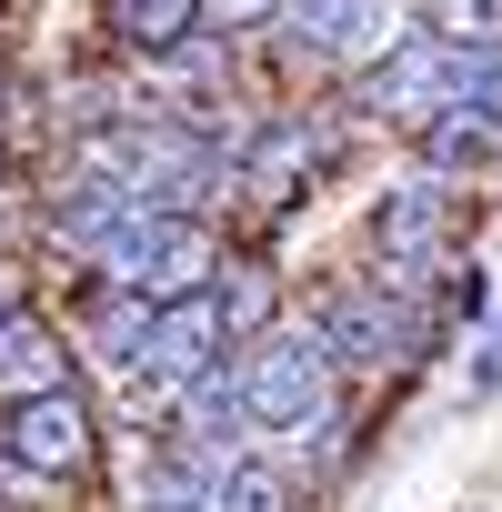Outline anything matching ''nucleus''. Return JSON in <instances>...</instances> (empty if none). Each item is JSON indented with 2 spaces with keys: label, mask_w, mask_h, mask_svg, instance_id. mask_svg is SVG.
<instances>
[{
  "label": "nucleus",
  "mask_w": 502,
  "mask_h": 512,
  "mask_svg": "<svg viewBox=\"0 0 502 512\" xmlns=\"http://www.w3.org/2000/svg\"><path fill=\"white\" fill-rule=\"evenodd\" d=\"M231 332H221V302L211 292H171V302H151L141 312V352H131V382L141 392H181L191 372H211V352H221Z\"/></svg>",
  "instance_id": "20e7f679"
},
{
  "label": "nucleus",
  "mask_w": 502,
  "mask_h": 512,
  "mask_svg": "<svg viewBox=\"0 0 502 512\" xmlns=\"http://www.w3.org/2000/svg\"><path fill=\"white\" fill-rule=\"evenodd\" d=\"M412 131H422V151H432V161L452 171V161H482L502 121H482V111H432V121H412Z\"/></svg>",
  "instance_id": "f8f14e48"
},
{
  "label": "nucleus",
  "mask_w": 502,
  "mask_h": 512,
  "mask_svg": "<svg viewBox=\"0 0 502 512\" xmlns=\"http://www.w3.org/2000/svg\"><path fill=\"white\" fill-rule=\"evenodd\" d=\"M111 31L131 51H181L201 31V0H111Z\"/></svg>",
  "instance_id": "9b49d317"
},
{
  "label": "nucleus",
  "mask_w": 502,
  "mask_h": 512,
  "mask_svg": "<svg viewBox=\"0 0 502 512\" xmlns=\"http://www.w3.org/2000/svg\"><path fill=\"white\" fill-rule=\"evenodd\" d=\"M231 382H241V412H251V422L292 432L302 412L332 402V352H322L312 332H262V342H251V362H241Z\"/></svg>",
  "instance_id": "7ed1b4c3"
},
{
  "label": "nucleus",
  "mask_w": 502,
  "mask_h": 512,
  "mask_svg": "<svg viewBox=\"0 0 502 512\" xmlns=\"http://www.w3.org/2000/svg\"><path fill=\"white\" fill-rule=\"evenodd\" d=\"M221 512H292V482L262 462H221Z\"/></svg>",
  "instance_id": "ddd939ff"
},
{
  "label": "nucleus",
  "mask_w": 502,
  "mask_h": 512,
  "mask_svg": "<svg viewBox=\"0 0 502 512\" xmlns=\"http://www.w3.org/2000/svg\"><path fill=\"white\" fill-rule=\"evenodd\" d=\"M282 21H292V41L302 51H382L392 31H382V0H282Z\"/></svg>",
  "instance_id": "6e6552de"
},
{
  "label": "nucleus",
  "mask_w": 502,
  "mask_h": 512,
  "mask_svg": "<svg viewBox=\"0 0 502 512\" xmlns=\"http://www.w3.org/2000/svg\"><path fill=\"white\" fill-rule=\"evenodd\" d=\"M101 272H111V292H131V302L201 292V272H211V231H201L191 211H151V201H131V211L101 231Z\"/></svg>",
  "instance_id": "f257e3e1"
},
{
  "label": "nucleus",
  "mask_w": 502,
  "mask_h": 512,
  "mask_svg": "<svg viewBox=\"0 0 502 512\" xmlns=\"http://www.w3.org/2000/svg\"><path fill=\"white\" fill-rule=\"evenodd\" d=\"M442 241H452V201L432 191V181H412V191H392L382 201V251H392V272H432L442 262Z\"/></svg>",
  "instance_id": "0eeeda50"
},
{
  "label": "nucleus",
  "mask_w": 502,
  "mask_h": 512,
  "mask_svg": "<svg viewBox=\"0 0 502 512\" xmlns=\"http://www.w3.org/2000/svg\"><path fill=\"white\" fill-rule=\"evenodd\" d=\"M452 101V41H402L362 71V111L372 121H432Z\"/></svg>",
  "instance_id": "423d86ee"
},
{
  "label": "nucleus",
  "mask_w": 502,
  "mask_h": 512,
  "mask_svg": "<svg viewBox=\"0 0 502 512\" xmlns=\"http://www.w3.org/2000/svg\"><path fill=\"white\" fill-rule=\"evenodd\" d=\"M11 462L31 472V482H71L81 462H91V412H81V392L71 382H51V392H31L21 412H11Z\"/></svg>",
  "instance_id": "39448f33"
},
{
  "label": "nucleus",
  "mask_w": 502,
  "mask_h": 512,
  "mask_svg": "<svg viewBox=\"0 0 502 512\" xmlns=\"http://www.w3.org/2000/svg\"><path fill=\"white\" fill-rule=\"evenodd\" d=\"M472 392H502V332L482 342V362H472Z\"/></svg>",
  "instance_id": "4468645a"
},
{
  "label": "nucleus",
  "mask_w": 502,
  "mask_h": 512,
  "mask_svg": "<svg viewBox=\"0 0 502 512\" xmlns=\"http://www.w3.org/2000/svg\"><path fill=\"white\" fill-rule=\"evenodd\" d=\"M131 211V191H121V171H91V181H71L61 201H51V241H71V251H101V231Z\"/></svg>",
  "instance_id": "9d476101"
},
{
  "label": "nucleus",
  "mask_w": 502,
  "mask_h": 512,
  "mask_svg": "<svg viewBox=\"0 0 502 512\" xmlns=\"http://www.w3.org/2000/svg\"><path fill=\"white\" fill-rule=\"evenodd\" d=\"M51 382H71V362H61L51 322L11 312V322H0V402H31V392H51Z\"/></svg>",
  "instance_id": "1a4fd4ad"
},
{
  "label": "nucleus",
  "mask_w": 502,
  "mask_h": 512,
  "mask_svg": "<svg viewBox=\"0 0 502 512\" xmlns=\"http://www.w3.org/2000/svg\"><path fill=\"white\" fill-rule=\"evenodd\" d=\"M402 292H412V272H382V282H342V292H322L312 342H322L332 362H352V372H392V362L422 342V312H412Z\"/></svg>",
  "instance_id": "f03ea898"
}]
</instances>
